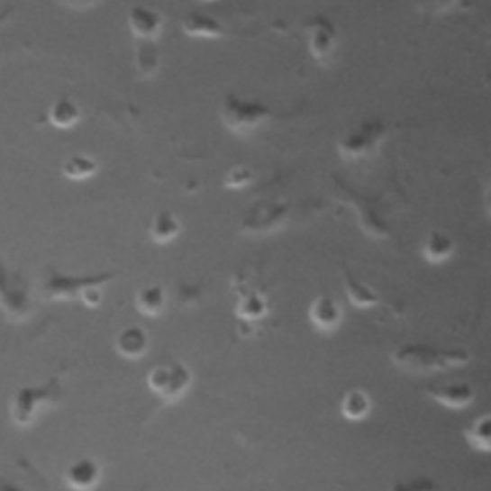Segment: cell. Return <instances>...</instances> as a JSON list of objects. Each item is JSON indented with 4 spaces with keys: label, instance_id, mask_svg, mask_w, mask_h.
<instances>
[{
    "label": "cell",
    "instance_id": "obj_1",
    "mask_svg": "<svg viewBox=\"0 0 491 491\" xmlns=\"http://www.w3.org/2000/svg\"><path fill=\"white\" fill-rule=\"evenodd\" d=\"M392 359L397 367L411 370V373H436V370H450L468 365L470 355L465 350L441 351L424 344H407L396 350Z\"/></svg>",
    "mask_w": 491,
    "mask_h": 491
},
{
    "label": "cell",
    "instance_id": "obj_2",
    "mask_svg": "<svg viewBox=\"0 0 491 491\" xmlns=\"http://www.w3.org/2000/svg\"><path fill=\"white\" fill-rule=\"evenodd\" d=\"M59 399H62V386L58 378H52L44 386H23L12 399V421L22 428L32 426L44 409L58 404Z\"/></svg>",
    "mask_w": 491,
    "mask_h": 491
},
{
    "label": "cell",
    "instance_id": "obj_3",
    "mask_svg": "<svg viewBox=\"0 0 491 491\" xmlns=\"http://www.w3.org/2000/svg\"><path fill=\"white\" fill-rule=\"evenodd\" d=\"M275 114L258 100H246L238 95H227L221 106V119L234 135L248 137L269 122Z\"/></svg>",
    "mask_w": 491,
    "mask_h": 491
},
{
    "label": "cell",
    "instance_id": "obj_4",
    "mask_svg": "<svg viewBox=\"0 0 491 491\" xmlns=\"http://www.w3.org/2000/svg\"><path fill=\"white\" fill-rule=\"evenodd\" d=\"M0 311L12 323H25L33 315V300L29 282L22 273L12 271L0 259Z\"/></svg>",
    "mask_w": 491,
    "mask_h": 491
},
{
    "label": "cell",
    "instance_id": "obj_5",
    "mask_svg": "<svg viewBox=\"0 0 491 491\" xmlns=\"http://www.w3.org/2000/svg\"><path fill=\"white\" fill-rule=\"evenodd\" d=\"M115 273H100L88 277H71L59 273L54 267H49L47 277L42 282V297L47 302H73L81 300L83 294L93 286H106Z\"/></svg>",
    "mask_w": 491,
    "mask_h": 491
},
{
    "label": "cell",
    "instance_id": "obj_6",
    "mask_svg": "<svg viewBox=\"0 0 491 491\" xmlns=\"http://www.w3.org/2000/svg\"><path fill=\"white\" fill-rule=\"evenodd\" d=\"M192 384V373L181 361H169L154 367L148 375V388L154 396L173 404L181 399Z\"/></svg>",
    "mask_w": 491,
    "mask_h": 491
},
{
    "label": "cell",
    "instance_id": "obj_7",
    "mask_svg": "<svg viewBox=\"0 0 491 491\" xmlns=\"http://www.w3.org/2000/svg\"><path fill=\"white\" fill-rule=\"evenodd\" d=\"M386 125L382 122H363L351 127L336 144L338 154L346 161H359L373 154L384 141Z\"/></svg>",
    "mask_w": 491,
    "mask_h": 491
},
{
    "label": "cell",
    "instance_id": "obj_8",
    "mask_svg": "<svg viewBox=\"0 0 491 491\" xmlns=\"http://www.w3.org/2000/svg\"><path fill=\"white\" fill-rule=\"evenodd\" d=\"M307 27V41H309V50L317 59H326L329 58L334 49H336V41L338 33L336 27L331 20L326 18H314L305 23Z\"/></svg>",
    "mask_w": 491,
    "mask_h": 491
},
{
    "label": "cell",
    "instance_id": "obj_9",
    "mask_svg": "<svg viewBox=\"0 0 491 491\" xmlns=\"http://www.w3.org/2000/svg\"><path fill=\"white\" fill-rule=\"evenodd\" d=\"M102 478V468L91 457H83L73 460L66 468L64 480L73 491H93Z\"/></svg>",
    "mask_w": 491,
    "mask_h": 491
},
{
    "label": "cell",
    "instance_id": "obj_10",
    "mask_svg": "<svg viewBox=\"0 0 491 491\" xmlns=\"http://www.w3.org/2000/svg\"><path fill=\"white\" fill-rule=\"evenodd\" d=\"M424 394L448 409H465L474 401V390L467 382L430 386V388L424 390Z\"/></svg>",
    "mask_w": 491,
    "mask_h": 491
},
{
    "label": "cell",
    "instance_id": "obj_11",
    "mask_svg": "<svg viewBox=\"0 0 491 491\" xmlns=\"http://www.w3.org/2000/svg\"><path fill=\"white\" fill-rule=\"evenodd\" d=\"M341 307L332 296H317L309 305V321L321 332H334L341 323Z\"/></svg>",
    "mask_w": 491,
    "mask_h": 491
},
{
    "label": "cell",
    "instance_id": "obj_12",
    "mask_svg": "<svg viewBox=\"0 0 491 491\" xmlns=\"http://www.w3.org/2000/svg\"><path fill=\"white\" fill-rule=\"evenodd\" d=\"M163 20L159 14L148 6L135 5L129 10V27L132 35H135L141 42H152L159 32H161Z\"/></svg>",
    "mask_w": 491,
    "mask_h": 491
},
{
    "label": "cell",
    "instance_id": "obj_13",
    "mask_svg": "<svg viewBox=\"0 0 491 491\" xmlns=\"http://www.w3.org/2000/svg\"><path fill=\"white\" fill-rule=\"evenodd\" d=\"M183 32L188 37H200V39H219L225 35V29L223 25L212 18L207 16L204 12H188L186 16L183 18Z\"/></svg>",
    "mask_w": 491,
    "mask_h": 491
},
{
    "label": "cell",
    "instance_id": "obj_14",
    "mask_svg": "<svg viewBox=\"0 0 491 491\" xmlns=\"http://www.w3.org/2000/svg\"><path fill=\"white\" fill-rule=\"evenodd\" d=\"M115 350L127 359H139L148 351V334L141 326H127L115 338Z\"/></svg>",
    "mask_w": 491,
    "mask_h": 491
},
{
    "label": "cell",
    "instance_id": "obj_15",
    "mask_svg": "<svg viewBox=\"0 0 491 491\" xmlns=\"http://www.w3.org/2000/svg\"><path fill=\"white\" fill-rule=\"evenodd\" d=\"M344 285H346L348 302L353 307L368 309V307L386 304L373 288H368L367 285H363V282L359 278H355V275H351L348 269H344Z\"/></svg>",
    "mask_w": 491,
    "mask_h": 491
},
{
    "label": "cell",
    "instance_id": "obj_16",
    "mask_svg": "<svg viewBox=\"0 0 491 491\" xmlns=\"http://www.w3.org/2000/svg\"><path fill=\"white\" fill-rule=\"evenodd\" d=\"M455 254V242L448 234H443L440 231H432L423 244V256L428 263L432 265H440L450 261Z\"/></svg>",
    "mask_w": 491,
    "mask_h": 491
},
{
    "label": "cell",
    "instance_id": "obj_17",
    "mask_svg": "<svg viewBox=\"0 0 491 491\" xmlns=\"http://www.w3.org/2000/svg\"><path fill=\"white\" fill-rule=\"evenodd\" d=\"M81 110L69 96H59L49 108V123L56 129H71L79 123Z\"/></svg>",
    "mask_w": 491,
    "mask_h": 491
},
{
    "label": "cell",
    "instance_id": "obj_18",
    "mask_svg": "<svg viewBox=\"0 0 491 491\" xmlns=\"http://www.w3.org/2000/svg\"><path fill=\"white\" fill-rule=\"evenodd\" d=\"M148 232H150V238L156 244L173 242L178 232H181V221H178L177 215L171 212L166 210L158 212L150 221V229H148Z\"/></svg>",
    "mask_w": 491,
    "mask_h": 491
},
{
    "label": "cell",
    "instance_id": "obj_19",
    "mask_svg": "<svg viewBox=\"0 0 491 491\" xmlns=\"http://www.w3.org/2000/svg\"><path fill=\"white\" fill-rule=\"evenodd\" d=\"M135 305L146 317H158L166 307V292L159 285H148L137 292Z\"/></svg>",
    "mask_w": 491,
    "mask_h": 491
},
{
    "label": "cell",
    "instance_id": "obj_20",
    "mask_svg": "<svg viewBox=\"0 0 491 491\" xmlns=\"http://www.w3.org/2000/svg\"><path fill=\"white\" fill-rule=\"evenodd\" d=\"M370 396L363 390H350L344 397H341L340 411L348 421H363L370 413Z\"/></svg>",
    "mask_w": 491,
    "mask_h": 491
},
{
    "label": "cell",
    "instance_id": "obj_21",
    "mask_svg": "<svg viewBox=\"0 0 491 491\" xmlns=\"http://www.w3.org/2000/svg\"><path fill=\"white\" fill-rule=\"evenodd\" d=\"M267 311H269V305H267L265 296L259 292H246L236 305V317L244 323H256L267 315Z\"/></svg>",
    "mask_w": 491,
    "mask_h": 491
},
{
    "label": "cell",
    "instance_id": "obj_22",
    "mask_svg": "<svg viewBox=\"0 0 491 491\" xmlns=\"http://www.w3.org/2000/svg\"><path fill=\"white\" fill-rule=\"evenodd\" d=\"M98 171V163L95 158L86 154H73L66 158L62 163V175L69 181H85V178H91Z\"/></svg>",
    "mask_w": 491,
    "mask_h": 491
},
{
    "label": "cell",
    "instance_id": "obj_23",
    "mask_svg": "<svg viewBox=\"0 0 491 491\" xmlns=\"http://www.w3.org/2000/svg\"><path fill=\"white\" fill-rule=\"evenodd\" d=\"M465 438L472 445L474 450L487 453L491 450V421L487 414H482L480 419H476L467 430Z\"/></svg>",
    "mask_w": 491,
    "mask_h": 491
},
{
    "label": "cell",
    "instance_id": "obj_24",
    "mask_svg": "<svg viewBox=\"0 0 491 491\" xmlns=\"http://www.w3.org/2000/svg\"><path fill=\"white\" fill-rule=\"evenodd\" d=\"M137 68L144 77H150L158 68V52L154 49L141 47L137 52Z\"/></svg>",
    "mask_w": 491,
    "mask_h": 491
},
{
    "label": "cell",
    "instance_id": "obj_25",
    "mask_svg": "<svg viewBox=\"0 0 491 491\" xmlns=\"http://www.w3.org/2000/svg\"><path fill=\"white\" fill-rule=\"evenodd\" d=\"M251 181H254V173L248 168H232L229 175L225 177V186L227 188H244Z\"/></svg>",
    "mask_w": 491,
    "mask_h": 491
},
{
    "label": "cell",
    "instance_id": "obj_26",
    "mask_svg": "<svg viewBox=\"0 0 491 491\" xmlns=\"http://www.w3.org/2000/svg\"><path fill=\"white\" fill-rule=\"evenodd\" d=\"M392 491H432V484L428 482H416V484H397L392 487Z\"/></svg>",
    "mask_w": 491,
    "mask_h": 491
}]
</instances>
